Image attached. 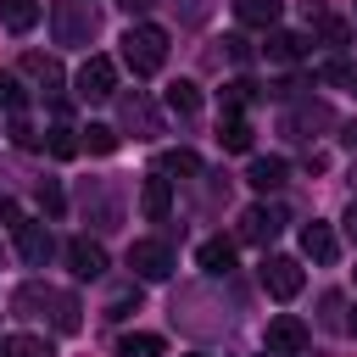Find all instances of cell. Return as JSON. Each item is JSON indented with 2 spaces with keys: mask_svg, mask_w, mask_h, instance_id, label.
Returning <instances> with one entry per match:
<instances>
[{
  "mask_svg": "<svg viewBox=\"0 0 357 357\" xmlns=\"http://www.w3.org/2000/svg\"><path fill=\"white\" fill-rule=\"evenodd\" d=\"M0 357H56V346L45 335H6L0 340Z\"/></svg>",
  "mask_w": 357,
  "mask_h": 357,
  "instance_id": "cell-17",
  "label": "cell"
},
{
  "mask_svg": "<svg viewBox=\"0 0 357 357\" xmlns=\"http://www.w3.org/2000/svg\"><path fill=\"white\" fill-rule=\"evenodd\" d=\"M195 357H201V351H195Z\"/></svg>",
  "mask_w": 357,
  "mask_h": 357,
  "instance_id": "cell-38",
  "label": "cell"
},
{
  "mask_svg": "<svg viewBox=\"0 0 357 357\" xmlns=\"http://www.w3.org/2000/svg\"><path fill=\"white\" fill-rule=\"evenodd\" d=\"M346 329H351V335H357V312H351V318H346Z\"/></svg>",
  "mask_w": 357,
  "mask_h": 357,
  "instance_id": "cell-36",
  "label": "cell"
},
{
  "mask_svg": "<svg viewBox=\"0 0 357 357\" xmlns=\"http://www.w3.org/2000/svg\"><path fill=\"white\" fill-rule=\"evenodd\" d=\"M0 106H6V112H22V106H28L22 84H17V78H6V73H0Z\"/></svg>",
  "mask_w": 357,
  "mask_h": 357,
  "instance_id": "cell-26",
  "label": "cell"
},
{
  "mask_svg": "<svg viewBox=\"0 0 357 357\" xmlns=\"http://www.w3.org/2000/svg\"><path fill=\"white\" fill-rule=\"evenodd\" d=\"M156 173H184V178H195V173H201V156H195V151H167Z\"/></svg>",
  "mask_w": 357,
  "mask_h": 357,
  "instance_id": "cell-24",
  "label": "cell"
},
{
  "mask_svg": "<svg viewBox=\"0 0 357 357\" xmlns=\"http://www.w3.org/2000/svg\"><path fill=\"white\" fill-rule=\"evenodd\" d=\"M279 229H284V212H279V206H251V212L240 218V240H251V245H268Z\"/></svg>",
  "mask_w": 357,
  "mask_h": 357,
  "instance_id": "cell-10",
  "label": "cell"
},
{
  "mask_svg": "<svg viewBox=\"0 0 357 357\" xmlns=\"http://www.w3.org/2000/svg\"><path fill=\"white\" fill-rule=\"evenodd\" d=\"M117 112H123V128H134V139H156L162 134V117H156V106L134 89V95H123L117 100Z\"/></svg>",
  "mask_w": 357,
  "mask_h": 357,
  "instance_id": "cell-8",
  "label": "cell"
},
{
  "mask_svg": "<svg viewBox=\"0 0 357 357\" xmlns=\"http://www.w3.org/2000/svg\"><path fill=\"white\" fill-rule=\"evenodd\" d=\"M128 268H134L139 279H167V273H173V251H167L162 240H134V245H128Z\"/></svg>",
  "mask_w": 357,
  "mask_h": 357,
  "instance_id": "cell-7",
  "label": "cell"
},
{
  "mask_svg": "<svg viewBox=\"0 0 357 357\" xmlns=\"http://www.w3.org/2000/svg\"><path fill=\"white\" fill-rule=\"evenodd\" d=\"M22 67H28V73L45 84V95H56V89H61V67H56L50 56H22Z\"/></svg>",
  "mask_w": 357,
  "mask_h": 357,
  "instance_id": "cell-23",
  "label": "cell"
},
{
  "mask_svg": "<svg viewBox=\"0 0 357 357\" xmlns=\"http://www.w3.org/2000/svg\"><path fill=\"white\" fill-rule=\"evenodd\" d=\"M245 100H251V84H245V78H234V84H229V95H223V106H229V112H240Z\"/></svg>",
  "mask_w": 357,
  "mask_h": 357,
  "instance_id": "cell-30",
  "label": "cell"
},
{
  "mask_svg": "<svg viewBox=\"0 0 357 357\" xmlns=\"http://www.w3.org/2000/svg\"><path fill=\"white\" fill-rule=\"evenodd\" d=\"M351 89H357V73H351Z\"/></svg>",
  "mask_w": 357,
  "mask_h": 357,
  "instance_id": "cell-37",
  "label": "cell"
},
{
  "mask_svg": "<svg viewBox=\"0 0 357 357\" xmlns=\"http://www.w3.org/2000/svg\"><path fill=\"white\" fill-rule=\"evenodd\" d=\"M301 251H307L312 262H335V257H340V240H335L329 223H307V229H301Z\"/></svg>",
  "mask_w": 357,
  "mask_h": 357,
  "instance_id": "cell-12",
  "label": "cell"
},
{
  "mask_svg": "<svg viewBox=\"0 0 357 357\" xmlns=\"http://www.w3.org/2000/svg\"><path fill=\"white\" fill-rule=\"evenodd\" d=\"M162 61H167V33L151 22H134L123 33V67L134 78H151V73H162Z\"/></svg>",
  "mask_w": 357,
  "mask_h": 357,
  "instance_id": "cell-1",
  "label": "cell"
},
{
  "mask_svg": "<svg viewBox=\"0 0 357 357\" xmlns=\"http://www.w3.org/2000/svg\"><path fill=\"white\" fill-rule=\"evenodd\" d=\"M340 223H346V234H351V240H357V201H351V206H346V218H340Z\"/></svg>",
  "mask_w": 357,
  "mask_h": 357,
  "instance_id": "cell-34",
  "label": "cell"
},
{
  "mask_svg": "<svg viewBox=\"0 0 357 357\" xmlns=\"http://www.w3.org/2000/svg\"><path fill=\"white\" fill-rule=\"evenodd\" d=\"M324 123H329V112H324V106H301V112L290 117V128H296V134H301V128H324Z\"/></svg>",
  "mask_w": 357,
  "mask_h": 357,
  "instance_id": "cell-27",
  "label": "cell"
},
{
  "mask_svg": "<svg viewBox=\"0 0 357 357\" xmlns=\"http://www.w3.org/2000/svg\"><path fill=\"white\" fill-rule=\"evenodd\" d=\"M11 139H17V145H22V151H39V134H33V128H28V123H22V117H17V123H11Z\"/></svg>",
  "mask_w": 357,
  "mask_h": 357,
  "instance_id": "cell-31",
  "label": "cell"
},
{
  "mask_svg": "<svg viewBox=\"0 0 357 357\" xmlns=\"http://www.w3.org/2000/svg\"><path fill=\"white\" fill-rule=\"evenodd\" d=\"M0 22H6L11 33H28V28L39 22V0H0Z\"/></svg>",
  "mask_w": 357,
  "mask_h": 357,
  "instance_id": "cell-18",
  "label": "cell"
},
{
  "mask_svg": "<svg viewBox=\"0 0 357 357\" xmlns=\"http://www.w3.org/2000/svg\"><path fill=\"white\" fill-rule=\"evenodd\" d=\"M307 340H312V329H307L301 318H290V312L268 318V329H262V346H268V357H301V351H307Z\"/></svg>",
  "mask_w": 357,
  "mask_h": 357,
  "instance_id": "cell-3",
  "label": "cell"
},
{
  "mask_svg": "<svg viewBox=\"0 0 357 357\" xmlns=\"http://www.w3.org/2000/svg\"><path fill=\"white\" fill-rule=\"evenodd\" d=\"M84 139H78V151H95V156H112L117 151V128H106V123H89V128H78Z\"/></svg>",
  "mask_w": 357,
  "mask_h": 357,
  "instance_id": "cell-20",
  "label": "cell"
},
{
  "mask_svg": "<svg viewBox=\"0 0 357 357\" xmlns=\"http://www.w3.org/2000/svg\"><path fill=\"white\" fill-rule=\"evenodd\" d=\"M262 50H268V61H301L307 56V39L301 33H284V28H268Z\"/></svg>",
  "mask_w": 357,
  "mask_h": 357,
  "instance_id": "cell-15",
  "label": "cell"
},
{
  "mask_svg": "<svg viewBox=\"0 0 357 357\" xmlns=\"http://www.w3.org/2000/svg\"><path fill=\"white\" fill-rule=\"evenodd\" d=\"M167 112H178V117H195V112H201V89L178 78V84L167 89Z\"/></svg>",
  "mask_w": 357,
  "mask_h": 357,
  "instance_id": "cell-22",
  "label": "cell"
},
{
  "mask_svg": "<svg viewBox=\"0 0 357 357\" xmlns=\"http://www.w3.org/2000/svg\"><path fill=\"white\" fill-rule=\"evenodd\" d=\"M50 28H56V45H89L95 39V11L84 0H56L50 6Z\"/></svg>",
  "mask_w": 357,
  "mask_h": 357,
  "instance_id": "cell-2",
  "label": "cell"
},
{
  "mask_svg": "<svg viewBox=\"0 0 357 357\" xmlns=\"http://www.w3.org/2000/svg\"><path fill=\"white\" fill-rule=\"evenodd\" d=\"M73 151H78L73 128H50V156H73Z\"/></svg>",
  "mask_w": 357,
  "mask_h": 357,
  "instance_id": "cell-29",
  "label": "cell"
},
{
  "mask_svg": "<svg viewBox=\"0 0 357 357\" xmlns=\"http://www.w3.org/2000/svg\"><path fill=\"white\" fill-rule=\"evenodd\" d=\"M262 290L273 296V301H290V296H301V284H307V273H301V262L296 257H262Z\"/></svg>",
  "mask_w": 357,
  "mask_h": 357,
  "instance_id": "cell-4",
  "label": "cell"
},
{
  "mask_svg": "<svg viewBox=\"0 0 357 357\" xmlns=\"http://www.w3.org/2000/svg\"><path fill=\"white\" fill-rule=\"evenodd\" d=\"M195 262H201V273H212V279L229 273V268H234V240H223V234H218V240H201Z\"/></svg>",
  "mask_w": 357,
  "mask_h": 357,
  "instance_id": "cell-14",
  "label": "cell"
},
{
  "mask_svg": "<svg viewBox=\"0 0 357 357\" xmlns=\"http://www.w3.org/2000/svg\"><path fill=\"white\" fill-rule=\"evenodd\" d=\"M0 223H11V229L22 223V212H17V201H6V195H0Z\"/></svg>",
  "mask_w": 357,
  "mask_h": 357,
  "instance_id": "cell-32",
  "label": "cell"
},
{
  "mask_svg": "<svg viewBox=\"0 0 357 357\" xmlns=\"http://www.w3.org/2000/svg\"><path fill=\"white\" fill-rule=\"evenodd\" d=\"M279 11H284V0H234V17L251 22V28H273Z\"/></svg>",
  "mask_w": 357,
  "mask_h": 357,
  "instance_id": "cell-16",
  "label": "cell"
},
{
  "mask_svg": "<svg viewBox=\"0 0 357 357\" xmlns=\"http://www.w3.org/2000/svg\"><path fill=\"white\" fill-rule=\"evenodd\" d=\"M39 206H45V218H61L67 212V195H61L56 178H39Z\"/></svg>",
  "mask_w": 357,
  "mask_h": 357,
  "instance_id": "cell-25",
  "label": "cell"
},
{
  "mask_svg": "<svg viewBox=\"0 0 357 357\" xmlns=\"http://www.w3.org/2000/svg\"><path fill=\"white\" fill-rule=\"evenodd\" d=\"M67 262H73L78 279H100L106 273V245L89 240V234H78V240H67Z\"/></svg>",
  "mask_w": 357,
  "mask_h": 357,
  "instance_id": "cell-9",
  "label": "cell"
},
{
  "mask_svg": "<svg viewBox=\"0 0 357 357\" xmlns=\"http://www.w3.org/2000/svg\"><path fill=\"white\" fill-rule=\"evenodd\" d=\"M11 234H17V257H22L28 268H45V262L56 257V234H50V223H39V218H22Z\"/></svg>",
  "mask_w": 357,
  "mask_h": 357,
  "instance_id": "cell-6",
  "label": "cell"
},
{
  "mask_svg": "<svg viewBox=\"0 0 357 357\" xmlns=\"http://www.w3.org/2000/svg\"><path fill=\"white\" fill-rule=\"evenodd\" d=\"M284 173H290V167H284V156H257V162L245 167V184L268 195V190H279V184H284Z\"/></svg>",
  "mask_w": 357,
  "mask_h": 357,
  "instance_id": "cell-13",
  "label": "cell"
},
{
  "mask_svg": "<svg viewBox=\"0 0 357 357\" xmlns=\"http://www.w3.org/2000/svg\"><path fill=\"white\" fill-rule=\"evenodd\" d=\"M340 139H346V145H357V123H346V134H340Z\"/></svg>",
  "mask_w": 357,
  "mask_h": 357,
  "instance_id": "cell-35",
  "label": "cell"
},
{
  "mask_svg": "<svg viewBox=\"0 0 357 357\" xmlns=\"http://www.w3.org/2000/svg\"><path fill=\"white\" fill-rule=\"evenodd\" d=\"M318 28H324V45H335V50L346 45V22L340 17H318Z\"/></svg>",
  "mask_w": 357,
  "mask_h": 357,
  "instance_id": "cell-28",
  "label": "cell"
},
{
  "mask_svg": "<svg viewBox=\"0 0 357 357\" xmlns=\"http://www.w3.org/2000/svg\"><path fill=\"white\" fill-rule=\"evenodd\" d=\"M218 139H223V151H251V123H245L240 112H229V117L218 123Z\"/></svg>",
  "mask_w": 357,
  "mask_h": 357,
  "instance_id": "cell-19",
  "label": "cell"
},
{
  "mask_svg": "<svg viewBox=\"0 0 357 357\" xmlns=\"http://www.w3.org/2000/svg\"><path fill=\"white\" fill-rule=\"evenodd\" d=\"M73 89H78L84 100H112V95H117V61H112V56H89V61L78 67Z\"/></svg>",
  "mask_w": 357,
  "mask_h": 357,
  "instance_id": "cell-5",
  "label": "cell"
},
{
  "mask_svg": "<svg viewBox=\"0 0 357 357\" xmlns=\"http://www.w3.org/2000/svg\"><path fill=\"white\" fill-rule=\"evenodd\" d=\"M162 351H167V346H162V335H145V329L117 340V357H162Z\"/></svg>",
  "mask_w": 357,
  "mask_h": 357,
  "instance_id": "cell-21",
  "label": "cell"
},
{
  "mask_svg": "<svg viewBox=\"0 0 357 357\" xmlns=\"http://www.w3.org/2000/svg\"><path fill=\"white\" fill-rule=\"evenodd\" d=\"M139 212H145L151 223H162V218L173 212V184H167L162 173H151V178L139 184Z\"/></svg>",
  "mask_w": 357,
  "mask_h": 357,
  "instance_id": "cell-11",
  "label": "cell"
},
{
  "mask_svg": "<svg viewBox=\"0 0 357 357\" xmlns=\"http://www.w3.org/2000/svg\"><path fill=\"white\" fill-rule=\"evenodd\" d=\"M117 6H123V11H134V17H139V11H151V6H156V0H117Z\"/></svg>",
  "mask_w": 357,
  "mask_h": 357,
  "instance_id": "cell-33",
  "label": "cell"
}]
</instances>
